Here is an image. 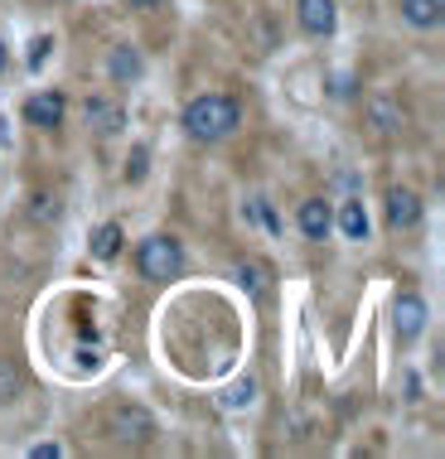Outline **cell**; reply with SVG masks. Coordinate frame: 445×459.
I'll return each mask as SVG.
<instances>
[{
  "instance_id": "obj_1",
  "label": "cell",
  "mask_w": 445,
  "mask_h": 459,
  "mask_svg": "<svg viewBox=\"0 0 445 459\" xmlns=\"http://www.w3.org/2000/svg\"><path fill=\"white\" fill-rule=\"evenodd\" d=\"M179 126H184L189 141H204V145L228 141V135L242 126V107L232 102V97H222V92H204V97H194V102L184 107Z\"/></svg>"
},
{
  "instance_id": "obj_2",
  "label": "cell",
  "mask_w": 445,
  "mask_h": 459,
  "mask_svg": "<svg viewBox=\"0 0 445 459\" xmlns=\"http://www.w3.org/2000/svg\"><path fill=\"white\" fill-rule=\"evenodd\" d=\"M135 271H141V281H175L184 271V247L170 238V232H155V238H145L141 247H135Z\"/></svg>"
},
{
  "instance_id": "obj_3",
  "label": "cell",
  "mask_w": 445,
  "mask_h": 459,
  "mask_svg": "<svg viewBox=\"0 0 445 459\" xmlns=\"http://www.w3.org/2000/svg\"><path fill=\"white\" fill-rule=\"evenodd\" d=\"M426 319H431V309L426 300L416 290H402L397 295V305H392V329H397V339L402 343H416L426 333Z\"/></svg>"
},
{
  "instance_id": "obj_4",
  "label": "cell",
  "mask_w": 445,
  "mask_h": 459,
  "mask_svg": "<svg viewBox=\"0 0 445 459\" xmlns=\"http://www.w3.org/2000/svg\"><path fill=\"white\" fill-rule=\"evenodd\" d=\"M111 436L121 445H145L155 436V416L145 411V406H117V416H111Z\"/></svg>"
},
{
  "instance_id": "obj_5",
  "label": "cell",
  "mask_w": 445,
  "mask_h": 459,
  "mask_svg": "<svg viewBox=\"0 0 445 459\" xmlns=\"http://www.w3.org/2000/svg\"><path fill=\"white\" fill-rule=\"evenodd\" d=\"M295 20H301V30L310 34V39H329V34L339 30L334 0H295Z\"/></svg>"
},
{
  "instance_id": "obj_6",
  "label": "cell",
  "mask_w": 445,
  "mask_h": 459,
  "mask_svg": "<svg viewBox=\"0 0 445 459\" xmlns=\"http://www.w3.org/2000/svg\"><path fill=\"white\" fill-rule=\"evenodd\" d=\"M426 213V204H422V194L416 189H406V184H392L388 189V228H416Z\"/></svg>"
},
{
  "instance_id": "obj_7",
  "label": "cell",
  "mask_w": 445,
  "mask_h": 459,
  "mask_svg": "<svg viewBox=\"0 0 445 459\" xmlns=\"http://www.w3.org/2000/svg\"><path fill=\"white\" fill-rule=\"evenodd\" d=\"M64 111H68V102H64V92H34L30 102H24V121L30 126H44V131H54V126H64Z\"/></svg>"
},
{
  "instance_id": "obj_8",
  "label": "cell",
  "mask_w": 445,
  "mask_h": 459,
  "mask_svg": "<svg viewBox=\"0 0 445 459\" xmlns=\"http://www.w3.org/2000/svg\"><path fill=\"white\" fill-rule=\"evenodd\" d=\"M295 222H301V232H305L310 242H325V238H329V228H334V218H329V204H325V198H305L301 213H295Z\"/></svg>"
},
{
  "instance_id": "obj_9",
  "label": "cell",
  "mask_w": 445,
  "mask_h": 459,
  "mask_svg": "<svg viewBox=\"0 0 445 459\" xmlns=\"http://www.w3.org/2000/svg\"><path fill=\"white\" fill-rule=\"evenodd\" d=\"M368 126H373V131H402L406 126V111H402L397 97L378 92L373 102H368Z\"/></svg>"
},
{
  "instance_id": "obj_10",
  "label": "cell",
  "mask_w": 445,
  "mask_h": 459,
  "mask_svg": "<svg viewBox=\"0 0 445 459\" xmlns=\"http://www.w3.org/2000/svg\"><path fill=\"white\" fill-rule=\"evenodd\" d=\"M121 247H127L121 222H102V228H92V256H97V262H117Z\"/></svg>"
},
{
  "instance_id": "obj_11",
  "label": "cell",
  "mask_w": 445,
  "mask_h": 459,
  "mask_svg": "<svg viewBox=\"0 0 445 459\" xmlns=\"http://www.w3.org/2000/svg\"><path fill=\"white\" fill-rule=\"evenodd\" d=\"M402 20L412 30H441V0H402Z\"/></svg>"
},
{
  "instance_id": "obj_12",
  "label": "cell",
  "mask_w": 445,
  "mask_h": 459,
  "mask_svg": "<svg viewBox=\"0 0 445 459\" xmlns=\"http://www.w3.org/2000/svg\"><path fill=\"white\" fill-rule=\"evenodd\" d=\"M339 232H344V238H353V242L368 238V213H363V204H353V198H349V204L339 208Z\"/></svg>"
},
{
  "instance_id": "obj_13",
  "label": "cell",
  "mask_w": 445,
  "mask_h": 459,
  "mask_svg": "<svg viewBox=\"0 0 445 459\" xmlns=\"http://www.w3.org/2000/svg\"><path fill=\"white\" fill-rule=\"evenodd\" d=\"M107 68H111V78H117V82H131L135 73H141V58H135V48H131V44H121L117 54H111V64H107Z\"/></svg>"
},
{
  "instance_id": "obj_14",
  "label": "cell",
  "mask_w": 445,
  "mask_h": 459,
  "mask_svg": "<svg viewBox=\"0 0 445 459\" xmlns=\"http://www.w3.org/2000/svg\"><path fill=\"white\" fill-rule=\"evenodd\" d=\"M247 218H252L257 228H266L271 238L281 232V218H276V208H266V198H247Z\"/></svg>"
},
{
  "instance_id": "obj_15",
  "label": "cell",
  "mask_w": 445,
  "mask_h": 459,
  "mask_svg": "<svg viewBox=\"0 0 445 459\" xmlns=\"http://www.w3.org/2000/svg\"><path fill=\"white\" fill-rule=\"evenodd\" d=\"M232 276H238V285H242L247 295H262V281H266V271L257 266V262H238V266H232Z\"/></svg>"
},
{
  "instance_id": "obj_16",
  "label": "cell",
  "mask_w": 445,
  "mask_h": 459,
  "mask_svg": "<svg viewBox=\"0 0 445 459\" xmlns=\"http://www.w3.org/2000/svg\"><path fill=\"white\" fill-rule=\"evenodd\" d=\"M88 117H97V135H111V131H121V111H117V107L88 102Z\"/></svg>"
},
{
  "instance_id": "obj_17",
  "label": "cell",
  "mask_w": 445,
  "mask_h": 459,
  "mask_svg": "<svg viewBox=\"0 0 445 459\" xmlns=\"http://www.w3.org/2000/svg\"><path fill=\"white\" fill-rule=\"evenodd\" d=\"M252 392H257V382H252V377H242L238 387H228V396H222V406H228V411H242V406L252 402Z\"/></svg>"
},
{
  "instance_id": "obj_18",
  "label": "cell",
  "mask_w": 445,
  "mask_h": 459,
  "mask_svg": "<svg viewBox=\"0 0 445 459\" xmlns=\"http://www.w3.org/2000/svg\"><path fill=\"white\" fill-rule=\"evenodd\" d=\"M30 218H44V222H54V218H58L54 198H48V194H34V198H30Z\"/></svg>"
},
{
  "instance_id": "obj_19",
  "label": "cell",
  "mask_w": 445,
  "mask_h": 459,
  "mask_svg": "<svg viewBox=\"0 0 445 459\" xmlns=\"http://www.w3.org/2000/svg\"><path fill=\"white\" fill-rule=\"evenodd\" d=\"M127 179L135 184V179H145V145H135L131 151V165H127Z\"/></svg>"
},
{
  "instance_id": "obj_20",
  "label": "cell",
  "mask_w": 445,
  "mask_h": 459,
  "mask_svg": "<svg viewBox=\"0 0 445 459\" xmlns=\"http://www.w3.org/2000/svg\"><path fill=\"white\" fill-rule=\"evenodd\" d=\"M48 44H54L48 34H44V39H34V44H30V68H39L44 58H48Z\"/></svg>"
},
{
  "instance_id": "obj_21",
  "label": "cell",
  "mask_w": 445,
  "mask_h": 459,
  "mask_svg": "<svg viewBox=\"0 0 445 459\" xmlns=\"http://www.w3.org/2000/svg\"><path fill=\"white\" fill-rule=\"evenodd\" d=\"M30 455H34V459H58V455H64V450H58V445H34Z\"/></svg>"
},
{
  "instance_id": "obj_22",
  "label": "cell",
  "mask_w": 445,
  "mask_h": 459,
  "mask_svg": "<svg viewBox=\"0 0 445 459\" xmlns=\"http://www.w3.org/2000/svg\"><path fill=\"white\" fill-rule=\"evenodd\" d=\"M131 5H135V10H155L160 0H131Z\"/></svg>"
},
{
  "instance_id": "obj_23",
  "label": "cell",
  "mask_w": 445,
  "mask_h": 459,
  "mask_svg": "<svg viewBox=\"0 0 445 459\" xmlns=\"http://www.w3.org/2000/svg\"><path fill=\"white\" fill-rule=\"evenodd\" d=\"M0 68H5V39H0Z\"/></svg>"
}]
</instances>
